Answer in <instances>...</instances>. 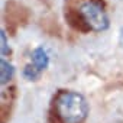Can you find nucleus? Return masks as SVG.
Returning a JSON list of instances; mask_svg holds the SVG:
<instances>
[{
	"mask_svg": "<svg viewBox=\"0 0 123 123\" xmlns=\"http://www.w3.org/2000/svg\"><path fill=\"white\" fill-rule=\"evenodd\" d=\"M78 13L83 23L94 32H104L110 25L109 16L103 6L97 2H93V0L81 3Z\"/></svg>",
	"mask_w": 123,
	"mask_h": 123,
	"instance_id": "2",
	"label": "nucleus"
},
{
	"mask_svg": "<svg viewBox=\"0 0 123 123\" xmlns=\"http://www.w3.org/2000/svg\"><path fill=\"white\" fill-rule=\"evenodd\" d=\"M0 38H2V55L5 56L6 54H9V46H7V38H6V33L5 31H2V35H0Z\"/></svg>",
	"mask_w": 123,
	"mask_h": 123,
	"instance_id": "6",
	"label": "nucleus"
},
{
	"mask_svg": "<svg viewBox=\"0 0 123 123\" xmlns=\"http://www.w3.org/2000/svg\"><path fill=\"white\" fill-rule=\"evenodd\" d=\"M13 77H15V67L10 62H7L6 59H2L0 61V83H2V86L7 84Z\"/></svg>",
	"mask_w": 123,
	"mask_h": 123,
	"instance_id": "4",
	"label": "nucleus"
},
{
	"mask_svg": "<svg viewBox=\"0 0 123 123\" xmlns=\"http://www.w3.org/2000/svg\"><path fill=\"white\" fill-rule=\"evenodd\" d=\"M31 58H32V65L36 67L39 71L46 70L48 65H49V56H48L46 51H45L43 48H41V46L36 48V49H33Z\"/></svg>",
	"mask_w": 123,
	"mask_h": 123,
	"instance_id": "3",
	"label": "nucleus"
},
{
	"mask_svg": "<svg viewBox=\"0 0 123 123\" xmlns=\"http://www.w3.org/2000/svg\"><path fill=\"white\" fill-rule=\"evenodd\" d=\"M55 113L61 123H83L88 114V103L77 91H61L55 97Z\"/></svg>",
	"mask_w": 123,
	"mask_h": 123,
	"instance_id": "1",
	"label": "nucleus"
},
{
	"mask_svg": "<svg viewBox=\"0 0 123 123\" xmlns=\"http://www.w3.org/2000/svg\"><path fill=\"white\" fill-rule=\"evenodd\" d=\"M39 74H41V71H39L36 67H33L32 64H28V65L23 68V77H25L28 81H35V80L39 77Z\"/></svg>",
	"mask_w": 123,
	"mask_h": 123,
	"instance_id": "5",
	"label": "nucleus"
}]
</instances>
